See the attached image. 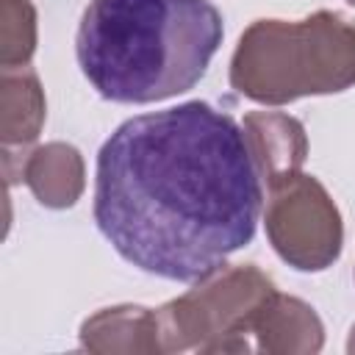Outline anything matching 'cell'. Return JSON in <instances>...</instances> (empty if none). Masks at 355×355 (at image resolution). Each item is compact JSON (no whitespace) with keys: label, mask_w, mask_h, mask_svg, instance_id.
Listing matches in <instances>:
<instances>
[{"label":"cell","mask_w":355,"mask_h":355,"mask_svg":"<svg viewBox=\"0 0 355 355\" xmlns=\"http://www.w3.org/2000/svg\"><path fill=\"white\" fill-rule=\"evenodd\" d=\"M47 119V100L31 67H11L0 75V139L3 147H25L39 139Z\"/></svg>","instance_id":"obj_10"},{"label":"cell","mask_w":355,"mask_h":355,"mask_svg":"<svg viewBox=\"0 0 355 355\" xmlns=\"http://www.w3.org/2000/svg\"><path fill=\"white\" fill-rule=\"evenodd\" d=\"M275 283L255 263L219 266L158 308L164 352H250V322Z\"/></svg>","instance_id":"obj_4"},{"label":"cell","mask_w":355,"mask_h":355,"mask_svg":"<svg viewBox=\"0 0 355 355\" xmlns=\"http://www.w3.org/2000/svg\"><path fill=\"white\" fill-rule=\"evenodd\" d=\"M36 53V8L31 0L0 3V64L28 67Z\"/></svg>","instance_id":"obj_11"},{"label":"cell","mask_w":355,"mask_h":355,"mask_svg":"<svg viewBox=\"0 0 355 355\" xmlns=\"http://www.w3.org/2000/svg\"><path fill=\"white\" fill-rule=\"evenodd\" d=\"M347 352H349V355H355V324H352V330H349V341H347Z\"/></svg>","instance_id":"obj_12"},{"label":"cell","mask_w":355,"mask_h":355,"mask_svg":"<svg viewBox=\"0 0 355 355\" xmlns=\"http://www.w3.org/2000/svg\"><path fill=\"white\" fill-rule=\"evenodd\" d=\"M255 352L266 355H313L324 347V324L319 313L300 297L277 288L261 302L250 322Z\"/></svg>","instance_id":"obj_7"},{"label":"cell","mask_w":355,"mask_h":355,"mask_svg":"<svg viewBox=\"0 0 355 355\" xmlns=\"http://www.w3.org/2000/svg\"><path fill=\"white\" fill-rule=\"evenodd\" d=\"M230 86L261 105L338 94L355 86V22L338 11L255 19L230 58Z\"/></svg>","instance_id":"obj_3"},{"label":"cell","mask_w":355,"mask_h":355,"mask_svg":"<svg viewBox=\"0 0 355 355\" xmlns=\"http://www.w3.org/2000/svg\"><path fill=\"white\" fill-rule=\"evenodd\" d=\"M263 225L272 250L297 272H324L341 255V211L313 175L300 172L272 186Z\"/></svg>","instance_id":"obj_5"},{"label":"cell","mask_w":355,"mask_h":355,"mask_svg":"<svg viewBox=\"0 0 355 355\" xmlns=\"http://www.w3.org/2000/svg\"><path fill=\"white\" fill-rule=\"evenodd\" d=\"M80 349L94 355H158L161 324L158 311L144 305H111L86 316L80 324Z\"/></svg>","instance_id":"obj_9"},{"label":"cell","mask_w":355,"mask_h":355,"mask_svg":"<svg viewBox=\"0 0 355 355\" xmlns=\"http://www.w3.org/2000/svg\"><path fill=\"white\" fill-rule=\"evenodd\" d=\"M263 180L244 128L202 100L125 119L97 153L94 222L136 269L197 283L255 236Z\"/></svg>","instance_id":"obj_1"},{"label":"cell","mask_w":355,"mask_h":355,"mask_svg":"<svg viewBox=\"0 0 355 355\" xmlns=\"http://www.w3.org/2000/svg\"><path fill=\"white\" fill-rule=\"evenodd\" d=\"M347 3H349V6H355V0H347Z\"/></svg>","instance_id":"obj_13"},{"label":"cell","mask_w":355,"mask_h":355,"mask_svg":"<svg viewBox=\"0 0 355 355\" xmlns=\"http://www.w3.org/2000/svg\"><path fill=\"white\" fill-rule=\"evenodd\" d=\"M222 36L211 0H89L75 55L103 100L147 105L197 86Z\"/></svg>","instance_id":"obj_2"},{"label":"cell","mask_w":355,"mask_h":355,"mask_svg":"<svg viewBox=\"0 0 355 355\" xmlns=\"http://www.w3.org/2000/svg\"><path fill=\"white\" fill-rule=\"evenodd\" d=\"M6 183L22 180L44 208H72L86 189V164L78 147L67 141H47L33 150L3 147Z\"/></svg>","instance_id":"obj_6"},{"label":"cell","mask_w":355,"mask_h":355,"mask_svg":"<svg viewBox=\"0 0 355 355\" xmlns=\"http://www.w3.org/2000/svg\"><path fill=\"white\" fill-rule=\"evenodd\" d=\"M266 189L302 172L308 158L305 125L286 111H250L241 122Z\"/></svg>","instance_id":"obj_8"}]
</instances>
